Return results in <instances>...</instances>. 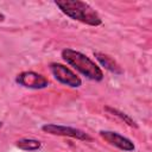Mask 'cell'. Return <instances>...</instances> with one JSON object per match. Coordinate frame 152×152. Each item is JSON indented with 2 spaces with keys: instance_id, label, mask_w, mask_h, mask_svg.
Masks as SVG:
<instances>
[{
  "instance_id": "cell-1",
  "label": "cell",
  "mask_w": 152,
  "mask_h": 152,
  "mask_svg": "<svg viewBox=\"0 0 152 152\" xmlns=\"http://www.w3.org/2000/svg\"><path fill=\"white\" fill-rule=\"evenodd\" d=\"M56 6L69 18L90 26H99L102 19L99 13L88 4L81 0H56Z\"/></svg>"
},
{
  "instance_id": "cell-2",
  "label": "cell",
  "mask_w": 152,
  "mask_h": 152,
  "mask_svg": "<svg viewBox=\"0 0 152 152\" xmlns=\"http://www.w3.org/2000/svg\"><path fill=\"white\" fill-rule=\"evenodd\" d=\"M61 55H62V58L69 65H71L74 69H76L78 72H81L87 78L91 81H96V82H100L103 80V71L87 55L80 51H76L74 49H69V48L62 50Z\"/></svg>"
},
{
  "instance_id": "cell-3",
  "label": "cell",
  "mask_w": 152,
  "mask_h": 152,
  "mask_svg": "<svg viewBox=\"0 0 152 152\" xmlns=\"http://www.w3.org/2000/svg\"><path fill=\"white\" fill-rule=\"evenodd\" d=\"M49 69L51 71V74L53 75V77L62 84H65L70 88H78L82 84V80L72 71L70 70L68 66H65L64 64L57 63V62H52L49 64Z\"/></svg>"
},
{
  "instance_id": "cell-4",
  "label": "cell",
  "mask_w": 152,
  "mask_h": 152,
  "mask_svg": "<svg viewBox=\"0 0 152 152\" xmlns=\"http://www.w3.org/2000/svg\"><path fill=\"white\" fill-rule=\"evenodd\" d=\"M42 131L52 135H62V137H69L77 140L83 141H90L91 137L86 133L84 131L70 126H63V125H56V124H46L42 126Z\"/></svg>"
},
{
  "instance_id": "cell-5",
  "label": "cell",
  "mask_w": 152,
  "mask_h": 152,
  "mask_svg": "<svg viewBox=\"0 0 152 152\" xmlns=\"http://www.w3.org/2000/svg\"><path fill=\"white\" fill-rule=\"evenodd\" d=\"M15 82L19 86L28 89H43L49 86V80L44 75L34 71H23L18 74Z\"/></svg>"
},
{
  "instance_id": "cell-6",
  "label": "cell",
  "mask_w": 152,
  "mask_h": 152,
  "mask_svg": "<svg viewBox=\"0 0 152 152\" xmlns=\"http://www.w3.org/2000/svg\"><path fill=\"white\" fill-rule=\"evenodd\" d=\"M99 134L101 135L102 139H104V141H107L108 144L113 145L114 147L126 151V152H131L134 151L135 146L133 144V141L124 135H121L118 132H113V131H100Z\"/></svg>"
},
{
  "instance_id": "cell-7",
  "label": "cell",
  "mask_w": 152,
  "mask_h": 152,
  "mask_svg": "<svg viewBox=\"0 0 152 152\" xmlns=\"http://www.w3.org/2000/svg\"><path fill=\"white\" fill-rule=\"evenodd\" d=\"M94 56H95V58L97 59V62H99L104 69H107L108 71H110V72H113V74H115V75H121V74H124V70L121 69V66H120L110 56H108V55H106V53H102V52H94Z\"/></svg>"
},
{
  "instance_id": "cell-8",
  "label": "cell",
  "mask_w": 152,
  "mask_h": 152,
  "mask_svg": "<svg viewBox=\"0 0 152 152\" xmlns=\"http://www.w3.org/2000/svg\"><path fill=\"white\" fill-rule=\"evenodd\" d=\"M17 147L23 150V151H37L42 146V142L37 139H32V138H23V139H19L17 142H15Z\"/></svg>"
},
{
  "instance_id": "cell-9",
  "label": "cell",
  "mask_w": 152,
  "mask_h": 152,
  "mask_svg": "<svg viewBox=\"0 0 152 152\" xmlns=\"http://www.w3.org/2000/svg\"><path fill=\"white\" fill-rule=\"evenodd\" d=\"M104 110H107L109 114H112V115L119 118L121 121H124V122L127 124L128 126L134 127V128L138 127L137 122H135L128 114H126V113H124V112H121V110H119V109H116V108H112V107H109V106H106V107H104Z\"/></svg>"
},
{
  "instance_id": "cell-10",
  "label": "cell",
  "mask_w": 152,
  "mask_h": 152,
  "mask_svg": "<svg viewBox=\"0 0 152 152\" xmlns=\"http://www.w3.org/2000/svg\"><path fill=\"white\" fill-rule=\"evenodd\" d=\"M5 20V15L2 13H0V21H4Z\"/></svg>"
},
{
  "instance_id": "cell-11",
  "label": "cell",
  "mask_w": 152,
  "mask_h": 152,
  "mask_svg": "<svg viewBox=\"0 0 152 152\" xmlns=\"http://www.w3.org/2000/svg\"><path fill=\"white\" fill-rule=\"evenodd\" d=\"M1 126H2V122H1V121H0V127H1Z\"/></svg>"
}]
</instances>
